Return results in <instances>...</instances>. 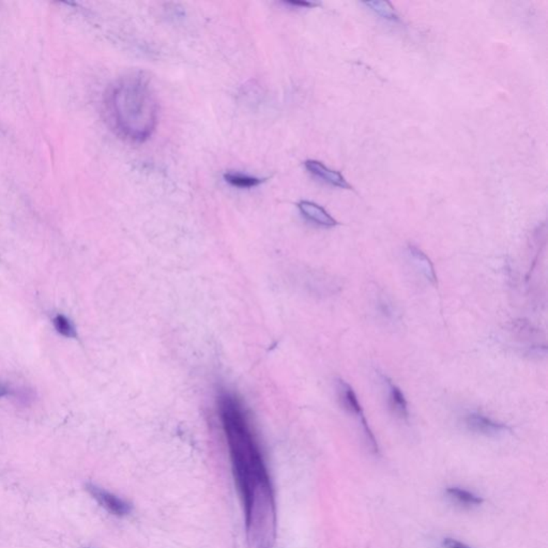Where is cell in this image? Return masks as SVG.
<instances>
[{
    "mask_svg": "<svg viewBox=\"0 0 548 548\" xmlns=\"http://www.w3.org/2000/svg\"><path fill=\"white\" fill-rule=\"evenodd\" d=\"M217 406L230 448L234 479L244 509H247L255 500L272 493L268 471L240 399L232 392L221 389Z\"/></svg>",
    "mask_w": 548,
    "mask_h": 548,
    "instance_id": "6da1fadb",
    "label": "cell"
},
{
    "mask_svg": "<svg viewBox=\"0 0 548 548\" xmlns=\"http://www.w3.org/2000/svg\"><path fill=\"white\" fill-rule=\"evenodd\" d=\"M109 117L119 135L145 143L159 122V103L145 72L131 73L117 82L107 99Z\"/></svg>",
    "mask_w": 548,
    "mask_h": 548,
    "instance_id": "7a4b0ae2",
    "label": "cell"
},
{
    "mask_svg": "<svg viewBox=\"0 0 548 548\" xmlns=\"http://www.w3.org/2000/svg\"><path fill=\"white\" fill-rule=\"evenodd\" d=\"M86 490L88 493L97 500L101 507L109 511L113 515L116 516H126L131 512L132 507L130 503H127L121 498L117 497L114 494L109 493L107 490L99 487V486L94 485L92 483L86 484Z\"/></svg>",
    "mask_w": 548,
    "mask_h": 548,
    "instance_id": "3957f363",
    "label": "cell"
},
{
    "mask_svg": "<svg viewBox=\"0 0 548 548\" xmlns=\"http://www.w3.org/2000/svg\"><path fill=\"white\" fill-rule=\"evenodd\" d=\"M305 166L309 174L320 179L321 182H326L330 186H336V188L353 190V186L348 184L347 180L344 178L341 173L329 168L326 165L322 164L319 161H316V160H307L305 162Z\"/></svg>",
    "mask_w": 548,
    "mask_h": 548,
    "instance_id": "277c9868",
    "label": "cell"
},
{
    "mask_svg": "<svg viewBox=\"0 0 548 548\" xmlns=\"http://www.w3.org/2000/svg\"><path fill=\"white\" fill-rule=\"evenodd\" d=\"M465 423L469 430L484 436H497L509 430L507 425L496 422L481 413H469L465 419Z\"/></svg>",
    "mask_w": 548,
    "mask_h": 548,
    "instance_id": "5b68a950",
    "label": "cell"
},
{
    "mask_svg": "<svg viewBox=\"0 0 548 548\" xmlns=\"http://www.w3.org/2000/svg\"><path fill=\"white\" fill-rule=\"evenodd\" d=\"M336 388H338V399L341 402L342 407L348 413H351L353 417H355L360 425L365 423L366 419L363 415L362 407H361L359 399H358L353 388L344 380H338V386Z\"/></svg>",
    "mask_w": 548,
    "mask_h": 548,
    "instance_id": "8992f818",
    "label": "cell"
},
{
    "mask_svg": "<svg viewBox=\"0 0 548 548\" xmlns=\"http://www.w3.org/2000/svg\"><path fill=\"white\" fill-rule=\"evenodd\" d=\"M300 212L309 222L322 226V228H334L338 224L331 215H329L324 208L313 203V201H301L298 203Z\"/></svg>",
    "mask_w": 548,
    "mask_h": 548,
    "instance_id": "52a82bcc",
    "label": "cell"
},
{
    "mask_svg": "<svg viewBox=\"0 0 548 548\" xmlns=\"http://www.w3.org/2000/svg\"><path fill=\"white\" fill-rule=\"evenodd\" d=\"M408 254L417 270L420 271L421 274H422L432 285H437V276H436L434 266H432V261L428 259V255L423 253L420 249L415 247L413 244H409L408 245Z\"/></svg>",
    "mask_w": 548,
    "mask_h": 548,
    "instance_id": "ba28073f",
    "label": "cell"
},
{
    "mask_svg": "<svg viewBox=\"0 0 548 548\" xmlns=\"http://www.w3.org/2000/svg\"><path fill=\"white\" fill-rule=\"evenodd\" d=\"M384 382H386V386H388V402H389V407L392 413L402 420H408V404L406 401L403 392L401 391L399 386L392 384L390 380L384 378Z\"/></svg>",
    "mask_w": 548,
    "mask_h": 548,
    "instance_id": "9c48e42d",
    "label": "cell"
},
{
    "mask_svg": "<svg viewBox=\"0 0 548 548\" xmlns=\"http://www.w3.org/2000/svg\"><path fill=\"white\" fill-rule=\"evenodd\" d=\"M224 180L234 188H252L261 186V184L266 182L267 179L250 176V175L242 174V173L230 172L224 174Z\"/></svg>",
    "mask_w": 548,
    "mask_h": 548,
    "instance_id": "30bf717a",
    "label": "cell"
},
{
    "mask_svg": "<svg viewBox=\"0 0 548 548\" xmlns=\"http://www.w3.org/2000/svg\"><path fill=\"white\" fill-rule=\"evenodd\" d=\"M366 7L370 8L371 10L382 17L384 20L389 22H397L399 21V14L396 12L393 6L389 1H382V0H373V1H365Z\"/></svg>",
    "mask_w": 548,
    "mask_h": 548,
    "instance_id": "8fae6325",
    "label": "cell"
},
{
    "mask_svg": "<svg viewBox=\"0 0 548 548\" xmlns=\"http://www.w3.org/2000/svg\"><path fill=\"white\" fill-rule=\"evenodd\" d=\"M447 495L454 500L459 505H464L466 507H476L483 503V499L474 495V494L461 490L459 487H450L447 490Z\"/></svg>",
    "mask_w": 548,
    "mask_h": 548,
    "instance_id": "7c38bea8",
    "label": "cell"
},
{
    "mask_svg": "<svg viewBox=\"0 0 548 548\" xmlns=\"http://www.w3.org/2000/svg\"><path fill=\"white\" fill-rule=\"evenodd\" d=\"M54 328L61 336L67 338H78V332L70 318L63 314H57L53 318Z\"/></svg>",
    "mask_w": 548,
    "mask_h": 548,
    "instance_id": "4fadbf2b",
    "label": "cell"
},
{
    "mask_svg": "<svg viewBox=\"0 0 548 548\" xmlns=\"http://www.w3.org/2000/svg\"><path fill=\"white\" fill-rule=\"evenodd\" d=\"M443 548H472L467 544L461 543V542L457 541L454 538H447L443 540Z\"/></svg>",
    "mask_w": 548,
    "mask_h": 548,
    "instance_id": "5bb4252c",
    "label": "cell"
},
{
    "mask_svg": "<svg viewBox=\"0 0 548 548\" xmlns=\"http://www.w3.org/2000/svg\"><path fill=\"white\" fill-rule=\"evenodd\" d=\"M284 3L286 6H289V7L300 8V9H307V8L316 7L317 6V3H311V1H295V0L284 1Z\"/></svg>",
    "mask_w": 548,
    "mask_h": 548,
    "instance_id": "9a60e30c",
    "label": "cell"
},
{
    "mask_svg": "<svg viewBox=\"0 0 548 548\" xmlns=\"http://www.w3.org/2000/svg\"><path fill=\"white\" fill-rule=\"evenodd\" d=\"M11 391L8 386H6L5 384H0V397H3V396L10 395Z\"/></svg>",
    "mask_w": 548,
    "mask_h": 548,
    "instance_id": "2e32d148",
    "label": "cell"
}]
</instances>
